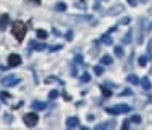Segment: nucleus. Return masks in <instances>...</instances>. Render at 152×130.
Instances as JSON below:
<instances>
[{
	"label": "nucleus",
	"instance_id": "11",
	"mask_svg": "<svg viewBox=\"0 0 152 130\" xmlns=\"http://www.w3.org/2000/svg\"><path fill=\"white\" fill-rule=\"evenodd\" d=\"M115 127V122L110 121V122H105V124H100V125H96V130H102V129H112Z\"/></svg>",
	"mask_w": 152,
	"mask_h": 130
},
{
	"label": "nucleus",
	"instance_id": "8",
	"mask_svg": "<svg viewBox=\"0 0 152 130\" xmlns=\"http://www.w3.org/2000/svg\"><path fill=\"white\" fill-rule=\"evenodd\" d=\"M123 5H120V3H118V5H115V6H112V10H108V14H110V16H115V14H118V13H121L123 11Z\"/></svg>",
	"mask_w": 152,
	"mask_h": 130
},
{
	"label": "nucleus",
	"instance_id": "23",
	"mask_svg": "<svg viewBox=\"0 0 152 130\" xmlns=\"http://www.w3.org/2000/svg\"><path fill=\"white\" fill-rule=\"evenodd\" d=\"M94 72H96V75H102L104 74V68L102 66H96L94 68Z\"/></svg>",
	"mask_w": 152,
	"mask_h": 130
},
{
	"label": "nucleus",
	"instance_id": "29",
	"mask_svg": "<svg viewBox=\"0 0 152 130\" xmlns=\"http://www.w3.org/2000/svg\"><path fill=\"white\" fill-rule=\"evenodd\" d=\"M58 50H61V45H53V47H50L49 52L52 53V52H58Z\"/></svg>",
	"mask_w": 152,
	"mask_h": 130
},
{
	"label": "nucleus",
	"instance_id": "33",
	"mask_svg": "<svg viewBox=\"0 0 152 130\" xmlns=\"http://www.w3.org/2000/svg\"><path fill=\"white\" fill-rule=\"evenodd\" d=\"M66 40H68V42L73 40V32H71V31H68V32H66Z\"/></svg>",
	"mask_w": 152,
	"mask_h": 130
},
{
	"label": "nucleus",
	"instance_id": "35",
	"mask_svg": "<svg viewBox=\"0 0 152 130\" xmlns=\"http://www.w3.org/2000/svg\"><path fill=\"white\" fill-rule=\"evenodd\" d=\"M75 61H76V63H79V64H81V63H83V56H81V55H78V56L75 58Z\"/></svg>",
	"mask_w": 152,
	"mask_h": 130
},
{
	"label": "nucleus",
	"instance_id": "18",
	"mask_svg": "<svg viewBox=\"0 0 152 130\" xmlns=\"http://www.w3.org/2000/svg\"><path fill=\"white\" fill-rule=\"evenodd\" d=\"M100 61H102V64H105V66H108V64H112V63H113V60H112V56H108V55H104V56H102V60H100Z\"/></svg>",
	"mask_w": 152,
	"mask_h": 130
},
{
	"label": "nucleus",
	"instance_id": "28",
	"mask_svg": "<svg viewBox=\"0 0 152 130\" xmlns=\"http://www.w3.org/2000/svg\"><path fill=\"white\" fill-rule=\"evenodd\" d=\"M57 96H58V92H57V90H52V92L49 93V98H50V100L57 98Z\"/></svg>",
	"mask_w": 152,
	"mask_h": 130
},
{
	"label": "nucleus",
	"instance_id": "39",
	"mask_svg": "<svg viewBox=\"0 0 152 130\" xmlns=\"http://www.w3.org/2000/svg\"><path fill=\"white\" fill-rule=\"evenodd\" d=\"M149 103H152V96H149Z\"/></svg>",
	"mask_w": 152,
	"mask_h": 130
},
{
	"label": "nucleus",
	"instance_id": "1",
	"mask_svg": "<svg viewBox=\"0 0 152 130\" xmlns=\"http://www.w3.org/2000/svg\"><path fill=\"white\" fill-rule=\"evenodd\" d=\"M12 34L15 35V39L18 42H23L24 40V35H26V24L23 21H13L12 24Z\"/></svg>",
	"mask_w": 152,
	"mask_h": 130
},
{
	"label": "nucleus",
	"instance_id": "26",
	"mask_svg": "<svg viewBox=\"0 0 152 130\" xmlns=\"http://www.w3.org/2000/svg\"><path fill=\"white\" fill-rule=\"evenodd\" d=\"M37 37H41V39H45V37H47V32L44 31V29H39V31H37Z\"/></svg>",
	"mask_w": 152,
	"mask_h": 130
},
{
	"label": "nucleus",
	"instance_id": "3",
	"mask_svg": "<svg viewBox=\"0 0 152 130\" xmlns=\"http://www.w3.org/2000/svg\"><path fill=\"white\" fill-rule=\"evenodd\" d=\"M23 121H24V124H26L28 127H36L39 117H37V114H36V113H29V114H26L23 117Z\"/></svg>",
	"mask_w": 152,
	"mask_h": 130
},
{
	"label": "nucleus",
	"instance_id": "24",
	"mask_svg": "<svg viewBox=\"0 0 152 130\" xmlns=\"http://www.w3.org/2000/svg\"><path fill=\"white\" fill-rule=\"evenodd\" d=\"M147 58H152V39L149 40V45H147Z\"/></svg>",
	"mask_w": 152,
	"mask_h": 130
},
{
	"label": "nucleus",
	"instance_id": "15",
	"mask_svg": "<svg viewBox=\"0 0 152 130\" xmlns=\"http://www.w3.org/2000/svg\"><path fill=\"white\" fill-rule=\"evenodd\" d=\"M75 6L78 10H86V0H76L75 2Z\"/></svg>",
	"mask_w": 152,
	"mask_h": 130
},
{
	"label": "nucleus",
	"instance_id": "13",
	"mask_svg": "<svg viewBox=\"0 0 152 130\" xmlns=\"http://www.w3.org/2000/svg\"><path fill=\"white\" fill-rule=\"evenodd\" d=\"M141 85H142V88L144 90H151V80H149V79H147V77H144L142 79V80H141Z\"/></svg>",
	"mask_w": 152,
	"mask_h": 130
},
{
	"label": "nucleus",
	"instance_id": "34",
	"mask_svg": "<svg viewBox=\"0 0 152 130\" xmlns=\"http://www.w3.org/2000/svg\"><path fill=\"white\" fill-rule=\"evenodd\" d=\"M121 95H133V92L129 88H126V90H123V92H121Z\"/></svg>",
	"mask_w": 152,
	"mask_h": 130
},
{
	"label": "nucleus",
	"instance_id": "31",
	"mask_svg": "<svg viewBox=\"0 0 152 130\" xmlns=\"http://www.w3.org/2000/svg\"><path fill=\"white\" fill-rule=\"evenodd\" d=\"M81 80H83V82H88V80H91V75H89V74H83Z\"/></svg>",
	"mask_w": 152,
	"mask_h": 130
},
{
	"label": "nucleus",
	"instance_id": "7",
	"mask_svg": "<svg viewBox=\"0 0 152 130\" xmlns=\"http://www.w3.org/2000/svg\"><path fill=\"white\" fill-rule=\"evenodd\" d=\"M66 127L68 129H76V127H79V119L78 117H70L66 121Z\"/></svg>",
	"mask_w": 152,
	"mask_h": 130
},
{
	"label": "nucleus",
	"instance_id": "32",
	"mask_svg": "<svg viewBox=\"0 0 152 130\" xmlns=\"http://www.w3.org/2000/svg\"><path fill=\"white\" fill-rule=\"evenodd\" d=\"M129 122H131V121H125V122H123V130H128L129 129Z\"/></svg>",
	"mask_w": 152,
	"mask_h": 130
},
{
	"label": "nucleus",
	"instance_id": "2",
	"mask_svg": "<svg viewBox=\"0 0 152 130\" xmlns=\"http://www.w3.org/2000/svg\"><path fill=\"white\" fill-rule=\"evenodd\" d=\"M107 113L112 114V116H118V114H125V113H129L131 108L128 104H117V106H112V108H107Z\"/></svg>",
	"mask_w": 152,
	"mask_h": 130
},
{
	"label": "nucleus",
	"instance_id": "38",
	"mask_svg": "<svg viewBox=\"0 0 152 130\" xmlns=\"http://www.w3.org/2000/svg\"><path fill=\"white\" fill-rule=\"evenodd\" d=\"M31 2H34V3H41V0H31Z\"/></svg>",
	"mask_w": 152,
	"mask_h": 130
},
{
	"label": "nucleus",
	"instance_id": "4",
	"mask_svg": "<svg viewBox=\"0 0 152 130\" xmlns=\"http://www.w3.org/2000/svg\"><path fill=\"white\" fill-rule=\"evenodd\" d=\"M21 79L16 77V75H8V77H3L2 79V85H7V87H13L16 84H20Z\"/></svg>",
	"mask_w": 152,
	"mask_h": 130
},
{
	"label": "nucleus",
	"instance_id": "27",
	"mask_svg": "<svg viewBox=\"0 0 152 130\" xmlns=\"http://www.w3.org/2000/svg\"><path fill=\"white\" fill-rule=\"evenodd\" d=\"M45 82H47V84H50V82H58L60 85H63V84H61V82H60L57 77H47V79H45Z\"/></svg>",
	"mask_w": 152,
	"mask_h": 130
},
{
	"label": "nucleus",
	"instance_id": "16",
	"mask_svg": "<svg viewBox=\"0 0 152 130\" xmlns=\"http://www.w3.org/2000/svg\"><path fill=\"white\" fill-rule=\"evenodd\" d=\"M126 80H128L129 84H133V85H137V84H139V79H137L136 75H134V74L128 75V77H126Z\"/></svg>",
	"mask_w": 152,
	"mask_h": 130
},
{
	"label": "nucleus",
	"instance_id": "6",
	"mask_svg": "<svg viewBox=\"0 0 152 130\" xmlns=\"http://www.w3.org/2000/svg\"><path fill=\"white\" fill-rule=\"evenodd\" d=\"M29 45H31V50H36V52H42V50H45V47H47V45H44V43H37L36 40H31Z\"/></svg>",
	"mask_w": 152,
	"mask_h": 130
},
{
	"label": "nucleus",
	"instance_id": "10",
	"mask_svg": "<svg viewBox=\"0 0 152 130\" xmlns=\"http://www.w3.org/2000/svg\"><path fill=\"white\" fill-rule=\"evenodd\" d=\"M47 108V103H42V101H34L32 103V109L34 111H42Z\"/></svg>",
	"mask_w": 152,
	"mask_h": 130
},
{
	"label": "nucleus",
	"instance_id": "14",
	"mask_svg": "<svg viewBox=\"0 0 152 130\" xmlns=\"http://www.w3.org/2000/svg\"><path fill=\"white\" fill-rule=\"evenodd\" d=\"M100 90H102V93H104V96H107V98H108V96H112V90L110 88H108V87L107 85H100Z\"/></svg>",
	"mask_w": 152,
	"mask_h": 130
},
{
	"label": "nucleus",
	"instance_id": "21",
	"mask_svg": "<svg viewBox=\"0 0 152 130\" xmlns=\"http://www.w3.org/2000/svg\"><path fill=\"white\" fill-rule=\"evenodd\" d=\"M0 98H2L3 101H8L10 98H12V95H10V93H7V92H0Z\"/></svg>",
	"mask_w": 152,
	"mask_h": 130
},
{
	"label": "nucleus",
	"instance_id": "5",
	"mask_svg": "<svg viewBox=\"0 0 152 130\" xmlns=\"http://www.w3.org/2000/svg\"><path fill=\"white\" fill-rule=\"evenodd\" d=\"M8 64H10L12 68L20 66V64H21V56L16 55V53H12V55L8 56Z\"/></svg>",
	"mask_w": 152,
	"mask_h": 130
},
{
	"label": "nucleus",
	"instance_id": "30",
	"mask_svg": "<svg viewBox=\"0 0 152 130\" xmlns=\"http://www.w3.org/2000/svg\"><path fill=\"white\" fill-rule=\"evenodd\" d=\"M131 122H134V124H139V122H141V117H139V116H133V117H131Z\"/></svg>",
	"mask_w": 152,
	"mask_h": 130
},
{
	"label": "nucleus",
	"instance_id": "22",
	"mask_svg": "<svg viewBox=\"0 0 152 130\" xmlns=\"http://www.w3.org/2000/svg\"><path fill=\"white\" fill-rule=\"evenodd\" d=\"M131 34H133L131 31H129V32H126V35L123 37V43H129V42H131Z\"/></svg>",
	"mask_w": 152,
	"mask_h": 130
},
{
	"label": "nucleus",
	"instance_id": "19",
	"mask_svg": "<svg viewBox=\"0 0 152 130\" xmlns=\"http://www.w3.org/2000/svg\"><path fill=\"white\" fill-rule=\"evenodd\" d=\"M147 61H149V58H147V56H139V61H137V63H139V66H146V64H147Z\"/></svg>",
	"mask_w": 152,
	"mask_h": 130
},
{
	"label": "nucleus",
	"instance_id": "20",
	"mask_svg": "<svg viewBox=\"0 0 152 130\" xmlns=\"http://www.w3.org/2000/svg\"><path fill=\"white\" fill-rule=\"evenodd\" d=\"M115 55H117L118 58H123V55H125V52H123L121 47H115Z\"/></svg>",
	"mask_w": 152,
	"mask_h": 130
},
{
	"label": "nucleus",
	"instance_id": "36",
	"mask_svg": "<svg viewBox=\"0 0 152 130\" xmlns=\"http://www.w3.org/2000/svg\"><path fill=\"white\" fill-rule=\"evenodd\" d=\"M128 3H129V5H131V6H136L137 0H128Z\"/></svg>",
	"mask_w": 152,
	"mask_h": 130
},
{
	"label": "nucleus",
	"instance_id": "40",
	"mask_svg": "<svg viewBox=\"0 0 152 130\" xmlns=\"http://www.w3.org/2000/svg\"><path fill=\"white\" fill-rule=\"evenodd\" d=\"M141 2H142V3H147V0H141Z\"/></svg>",
	"mask_w": 152,
	"mask_h": 130
},
{
	"label": "nucleus",
	"instance_id": "17",
	"mask_svg": "<svg viewBox=\"0 0 152 130\" xmlns=\"http://www.w3.org/2000/svg\"><path fill=\"white\" fill-rule=\"evenodd\" d=\"M53 10H55V11H65V10H66V3H63V2L57 3V5L53 6Z\"/></svg>",
	"mask_w": 152,
	"mask_h": 130
},
{
	"label": "nucleus",
	"instance_id": "37",
	"mask_svg": "<svg viewBox=\"0 0 152 130\" xmlns=\"http://www.w3.org/2000/svg\"><path fill=\"white\" fill-rule=\"evenodd\" d=\"M63 98H65V100H66V101H70V100H71V96H70V95H68V93H63Z\"/></svg>",
	"mask_w": 152,
	"mask_h": 130
},
{
	"label": "nucleus",
	"instance_id": "25",
	"mask_svg": "<svg viewBox=\"0 0 152 130\" xmlns=\"http://www.w3.org/2000/svg\"><path fill=\"white\" fill-rule=\"evenodd\" d=\"M129 23H131V18H128V16H125V18L120 21V24H123V26H128Z\"/></svg>",
	"mask_w": 152,
	"mask_h": 130
},
{
	"label": "nucleus",
	"instance_id": "12",
	"mask_svg": "<svg viewBox=\"0 0 152 130\" xmlns=\"http://www.w3.org/2000/svg\"><path fill=\"white\" fill-rule=\"evenodd\" d=\"M100 42L105 43V45H112V43H113V40H112V37H110V32H107V34L104 35L102 39H100Z\"/></svg>",
	"mask_w": 152,
	"mask_h": 130
},
{
	"label": "nucleus",
	"instance_id": "9",
	"mask_svg": "<svg viewBox=\"0 0 152 130\" xmlns=\"http://www.w3.org/2000/svg\"><path fill=\"white\" fill-rule=\"evenodd\" d=\"M8 21H10V16H8V14H2V16H0V31H3V29L7 27Z\"/></svg>",
	"mask_w": 152,
	"mask_h": 130
}]
</instances>
